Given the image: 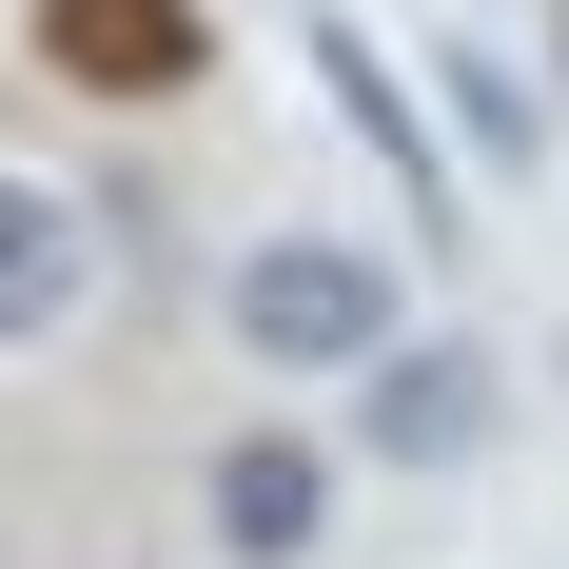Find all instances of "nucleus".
Instances as JSON below:
<instances>
[{
	"instance_id": "7ed1b4c3",
	"label": "nucleus",
	"mask_w": 569,
	"mask_h": 569,
	"mask_svg": "<svg viewBox=\"0 0 569 569\" xmlns=\"http://www.w3.org/2000/svg\"><path fill=\"white\" fill-rule=\"evenodd\" d=\"M315 79H335V118L353 138H373V158H393V217H412V256H432V236H452V118L412 99V59H373V20H315Z\"/></svg>"
},
{
	"instance_id": "0eeeda50",
	"label": "nucleus",
	"mask_w": 569,
	"mask_h": 569,
	"mask_svg": "<svg viewBox=\"0 0 569 569\" xmlns=\"http://www.w3.org/2000/svg\"><path fill=\"white\" fill-rule=\"evenodd\" d=\"M412 79H432V118H452V158H550V79H511V59L491 40H452V59H412Z\"/></svg>"
},
{
	"instance_id": "f257e3e1",
	"label": "nucleus",
	"mask_w": 569,
	"mask_h": 569,
	"mask_svg": "<svg viewBox=\"0 0 569 569\" xmlns=\"http://www.w3.org/2000/svg\"><path fill=\"white\" fill-rule=\"evenodd\" d=\"M236 353L256 373H373L393 353V256L373 236H256L236 256Z\"/></svg>"
},
{
	"instance_id": "39448f33",
	"label": "nucleus",
	"mask_w": 569,
	"mask_h": 569,
	"mask_svg": "<svg viewBox=\"0 0 569 569\" xmlns=\"http://www.w3.org/2000/svg\"><path fill=\"white\" fill-rule=\"evenodd\" d=\"M197 511H217L236 569H295L335 530V452H315V432H217V491H197Z\"/></svg>"
},
{
	"instance_id": "f03ea898",
	"label": "nucleus",
	"mask_w": 569,
	"mask_h": 569,
	"mask_svg": "<svg viewBox=\"0 0 569 569\" xmlns=\"http://www.w3.org/2000/svg\"><path fill=\"white\" fill-rule=\"evenodd\" d=\"M491 432H511V373H491L471 335H393L373 373H353V452L373 471H471Z\"/></svg>"
},
{
	"instance_id": "20e7f679",
	"label": "nucleus",
	"mask_w": 569,
	"mask_h": 569,
	"mask_svg": "<svg viewBox=\"0 0 569 569\" xmlns=\"http://www.w3.org/2000/svg\"><path fill=\"white\" fill-rule=\"evenodd\" d=\"M40 59L79 99H177V79L217 59V20H197V0H40Z\"/></svg>"
},
{
	"instance_id": "6e6552de",
	"label": "nucleus",
	"mask_w": 569,
	"mask_h": 569,
	"mask_svg": "<svg viewBox=\"0 0 569 569\" xmlns=\"http://www.w3.org/2000/svg\"><path fill=\"white\" fill-rule=\"evenodd\" d=\"M550 59H569V0H550Z\"/></svg>"
},
{
	"instance_id": "423d86ee",
	"label": "nucleus",
	"mask_w": 569,
	"mask_h": 569,
	"mask_svg": "<svg viewBox=\"0 0 569 569\" xmlns=\"http://www.w3.org/2000/svg\"><path fill=\"white\" fill-rule=\"evenodd\" d=\"M79 276H99V236H79V197H40V177H0V353L59 335L79 315Z\"/></svg>"
}]
</instances>
